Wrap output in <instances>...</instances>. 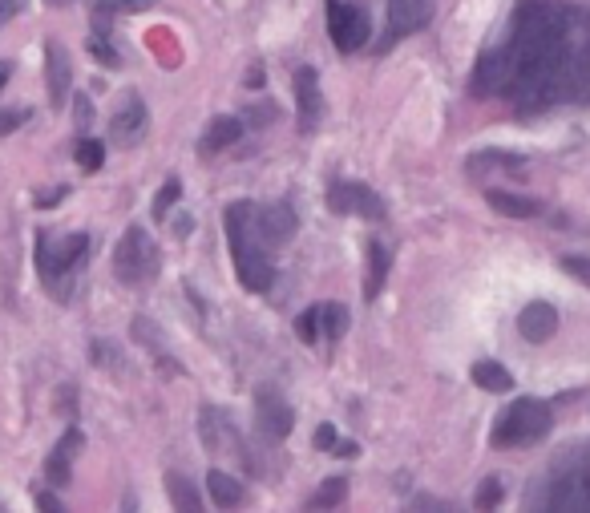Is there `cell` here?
<instances>
[{
  "mask_svg": "<svg viewBox=\"0 0 590 513\" xmlns=\"http://www.w3.org/2000/svg\"><path fill=\"white\" fill-rule=\"evenodd\" d=\"M255 202H231L223 211V227H227V243H231V259H235V271H239V283L247 291H267L271 287V255L263 251V239H259V227H255Z\"/></svg>",
  "mask_w": 590,
  "mask_h": 513,
  "instance_id": "obj_1",
  "label": "cell"
},
{
  "mask_svg": "<svg viewBox=\"0 0 590 513\" xmlns=\"http://www.w3.org/2000/svg\"><path fill=\"white\" fill-rule=\"evenodd\" d=\"M85 251H89V239H85V235H65L61 243H53L49 235H37V247H33V255H37V275H41V283L49 287L53 299H61V303L73 299L77 267H81Z\"/></svg>",
  "mask_w": 590,
  "mask_h": 513,
  "instance_id": "obj_2",
  "label": "cell"
},
{
  "mask_svg": "<svg viewBox=\"0 0 590 513\" xmlns=\"http://www.w3.org/2000/svg\"><path fill=\"white\" fill-rule=\"evenodd\" d=\"M546 509H562V513H586L590 509V441L570 449L546 485Z\"/></svg>",
  "mask_w": 590,
  "mask_h": 513,
  "instance_id": "obj_3",
  "label": "cell"
},
{
  "mask_svg": "<svg viewBox=\"0 0 590 513\" xmlns=\"http://www.w3.org/2000/svg\"><path fill=\"white\" fill-rule=\"evenodd\" d=\"M550 404L538 400V396H522L506 408V417L498 421L494 429V445L498 449H522V445H538L546 433H550Z\"/></svg>",
  "mask_w": 590,
  "mask_h": 513,
  "instance_id": "obj_4",
  "label": "cell"
},
{
  "mask_svg": "<svg viewBox=\"0 0 590 513\" xmlns=\"http://www.w3.org/2000/svg\"><path fill=\"white\" fill-rule=\"evenodd\" d=\"M114 275L126 287H146L158 275V243L142 227H130L122 235V243L114 251Z\"/></svg>",
  "mask_w": 590,
  "mask_h": 513,
  "instance_id": "obj_5",
  "label": "cell"
},
{
  "mask_svg": "<svg viewBox=\"0 0 590 513\" xmlns=\"http://www.w3.org/2000/svg\"><path fill=\"white\" fill-rule=\"evenodd\" d=\"M328 211L336 215H360V219H372L380 223L384 219V198L360 182H348V178H336L328 186Z\"/></svg>",
  "mask_w": 590,
  "mask_h": 513,
  "instance_id": "obj_6",
  "label": "cell"
},
{
  "mask_svg": "<svg viewBox=\"0 0 590 513\" xmlns=\"http://www.w3.org/2000/svg\"><path fill=\"white\" fill-rule=\"evenodd\" d=\"M291 425H295V413H291V404L283 400V392H275V388H259L255 392V433H259V441H283L287 433H291Z\"/></svg>",
  "mask_w": 590,
  "mask_h": 513,
  "instance_id": "obj_7",
  "label": "cell"
},
{
  "mask_svg": "<svg viewBox=\"0 0 590 513\" xmlns=\"http://www.w3.org/2000/svg\"><path fill=\"white\" fill-rule=\"evenodd\" d=\"M429 13H433V0H388V29L380 49H392L397 41L421 33L429 25Z\"/></svg>",
  "mask_w": 590,
  "mask_h": 513,
  "instance_id": "obj_8",
  "label": "cell"
},
{
  "mask_svg": "<svg viewBox=\"0 0 590 513\" xmlns=\"http://www.w3.org/2000/svg\"><path fill=\"white\" fill-rule=\"evenodd\" d=\"M328 33H332V45L340 53L364 49V41H368V17H364V9L332 0V5H328Z\"/></svg>",
  "mask_w": 590,
  "mask_h": 513,
  "instance_id": "obj_9",
  "label": "cell"
},
{
  "mask_svg": "<svg viewBox=\"0 0 590 513\" xmlns=\"http://www.w3.org/2000/svg\"><path fill=\"white\" fill-rule=\"evenodd\" d=\"M510 81H514V61H510V49L506 45L485 49L477 57V69H473V89L477 93L502 97V93H510Z\"/></svg>",
  "mask_w": 590,
  "mask_h": 513,
  "instance_id": "obj_10",
  "label": "cell"
},
{
  "mask_svg": "<svg viewBox=\"0 0 590 513\" xmlns=\"http://www.w3.org/2000/svg\"><path fill=\"white\" fill-rule=\"evenodd\" d=\"M295 114H300V126L312 134L324 122V89H320V73L312 65L295 69Z\"/></svg>",
  "mask_w": 590,
  "mask_h": 513,
  "instance_id": "obj_11",
  "label": "cell"
},
{
  "mask_svg": "<svg viewBox=\"0 0 590 513\" xmlns=\"http://www.w3.org/2000/svg\"><path fill=\"white\" fill-rule=\"evenodd\" d=\"M142 134H146V106H142V97L138 93H122L118 97V110L110 118V138L118 146H134Z\"/></svg>",
  "mask_w": 590,
  "mask_h": 513,
  "instance_id": "obj_12",
  "label": "cell"
},
{
  "mask_svg": "<svg viewBox=\"0 0 590 513\" xmlns=\"http://www.w3.org/2000/svg\"><path fill=\"white\" fill-rule=\"evenodd\" d=\"M518 332L530 340V344H546L554 332H558V307L546 303V299H534L522 307V316H518Z\"/></svg>",
  "mask_w": 590,
  "mask_h": 513,
  "instance_id": "obj_13",
  "label": "cell"
},
{
  "mask_svg": "<svg viewBox=\"0 0 590 513\" xmlns=\"http://www.w3.org/2000/svg\"><path fill=\"white\" fill-rule=\"evenodd\" d=\"M255 227H259L263 247H283L295 235V211L287 207V202H275V207L255 211Z\"/></svg>",
  "mask_w": 590,
  "mask_h": 513,
  "instance_id": "obj_14",
  "label": "cell"
},
{
  "mask_svg": "<svg viewBox=\"0 0 590 513\" xmlns=\"http://www.w3.org/2000/svg\"><path fill=\"white\" fill-rule=\"evenodd\" d=\"M81 445H85V433H81V429H65L61 445L45 457V481H49V485H69V465H73V457L81 453Z\"/></svg>",
  "mask_w": 590,
  "mask_h": 513,
  "instance_id": "obj_15",
  "label": "cell"
},
{
  "mask_svg": "<svg viewBox=\"0 0 590 513\" xmlns=\"http://www.w3.org/2000/svg\"><path fill=\"white\" fill-rule=\"evenodd\" d=\"M45 73H49V101H53L57 110H65L73 69H69V53H65L57 41H49V45H45Z\"/></svg>",
  "mask_w": 590,
  "mask_h": 513,
  "instance_id": "obj_16",
  "label": "cell"
},
{
  "mask_svg": "<svg viewBox=\"0 0 590 513\" xmlns=\"http://www.w3.org/2000/svg\"><path fill=\"white\" fill-rule=\"evenodd\" d=\"M469 178H489V174H514V170H526V158L518 154H502V150H481L465 162Z\"/></svg>",
  "mask_w": 590,
  "mask_h": 513,
  "instance_id": "obj_17",
  "label": "cell"
},
{
  "mask_svg": "<svg viewBox=\"0 0 590 513\" xmlns=\"http://www.w3.org/2000/svg\"><path fill=\"white\" fill-rule=\"evenodd\" d=\"M485 202L494 211H502L506 219H534L542 211L538 198H522V194H510V190H485Z\"/></svg>",
  "mask_w": 590,
  "mask_h": 513,
  "instance_id": "obj_18",
  "label": "cell"
},
{
  "mask_svg": "<svg viewBox=\"0 0 590 513\" xmlns=\"http://www.w3.org/2000/svg\"><path fill=\"white\" fill-rule=\"evenodd\" d=\"M207 493H211V501L219 509H239L243 505V481L231 477L227 469H211L207 473Z\"/></svg>",
  "mask_w": 590,
  "mask_h": 513,
  "instance_id": "obj_19",
  "label": "cell"
},
{
  "mask_svg": "<svg viewBox=\"0 0 590 513\" xmlns=\"http://www.w3.org/2000/svg\"><path fill=\"white\" fill-rule=\"evenodd\" d=\"M364 251H368V287H364V295L376 299L380 287H384V279H388V271H392V251L380 239H368Z\"/></svg>",
  "mask_w": 590,
  "mask_h": 513,
  "instance_id": "obj_20",
  "label": "cell"
},
{
  "mask_svg": "<svg viewBox=\"0 0 590 513\" xmlns=\"http://www.w3.org/2000/svg\"><path fill=\"white\" fill-rule=\"evenodd\" d=\"M316 332H320V340L336 344L348 332V307L344 303H316Z\"/></svg>",
  "mask_w": 590,
  "mask_h": 513,
  "instance_id": "obj_21",
  "label": "cell"
},
{
  "mask_svg": "<svg viewBox=\"0 0 590 513\" xmlns=\"http://www.w3.org/2000/svg\"><path fill=\"white\" fill-rule=\"evenodd\" d=\"M239 134H243V122H239V118H231V114L215 118V122H211V130H207V138H203V154H219V150L235 146V142H239Z\"/></svg>",
  "mask_w": 590,
  "mask_h": 513,
  "instance_id": "obj_22",
  "label": "cell"
},
{
  "mask_svg": "<svg viewBox=\"0 0 590 513\" xmlns=\"http://www.w3.org/2000/svg\"><path fill=\"white\" fill-rule=\"evenodd\" d=\"M473 384L485 388V392H510L514 388V376L498 360H477L473 364Z\"/></svg>",
  "mask_w": 590,
  "mask_h": 513,
  "instance_id": "obj_23",
  "label": "cell"
},
{
  "mask_svg": "<svg viewBox=\"0 0 590 513\" xmlns=\"http://www.w3.org/2000/svg\"><path fill=\"white\" fill-rule=\"evenodd\" d=\"M344 497H348V481H344V477H328V481L312 493L308 509H336V505H344Z\"/></svg>",
  "mask_w": 590,
  "mask_h": 513,
  "instance_id": "obj_24",
  "label": "cell"
},
{
  "mask_svg": "<svg viewBox=\"0 0 590 513\" xmlns=\"http://www.w3.org/2000/svg\"><path fill=\"white\" fill-rule=\"evenodd\" d=\"M166 489H170L174 509H199V489H194L182 473H166Z\"/></svg>",
  "mask_w": 590,
  "mask_h": 513,
  "instance_id": "obj_25",
  "label": "cell"
},
{
  "mask_svg": "<svg viewBox=\"0 0 590 513\" xmlns=\"http://www.w3.org/2000/svg\"><path fill=\"white\" fill-rule=\"evenodd\" d=\"M130 336H134V340H138L142 348H150V352L158 356V364L166 368V352H162V336H158V328H154L150 320H134V324H130Z\"/></svg>",
  "mask_w": 590,
  "mask_h": 513,
  "instance_id": "obj_26",
  "label": "cell"
},
{
  "mask_svg": "<svg viewBox=\"0 0 590 513\" xmlns=\"http://www.w3.org/2000/svg\"><path fill=\"white\" fill-rule=\"evenodd\" d=\"M73 158H77L81 170H102V162H106V146L97 142V138H85V142L73 146Z\"/></svg>",
  "mask_w": 590,
  "mask_h": 513,
  "instance_id": "obj_27",
  "label": "cell"
},
{
  "mask_svg": "<svg viewBox=\"0 0 590 513\" xmlns=\"http://www.w3.org/2000/svg\"><path fill=\"white\" fill-rule=\"evenodd\" d=\"M178 194H182V182H178V178H170V182L158 190V198H154V219H158V223H166V215L174 211Z\"/></svg>",
  "mask_w": 590,
  "mask_h": 513,
  "instance_id": "obj_28",
  "label": "cell"
},
{
  "mask_svg": "<svg viewBox=\"0 0 590 513\" xmlns=\"http://www.w3.org/2000/svg\"><path fill=\"white\" fill-rule=\"evenodd\" d=\"M473 505H477V509H498V505H502V481H498V477H485V481L477 485Z\"/></svg>",
  "mask_w": 590,
  "mask_h": 513,
  "instance_id": "obj_29",
  "label": "cell"
},
{
  "mask_svg": "<svg viewBox=\"0 0 590 513\" xmlns=\"http://www.w3.org/2000/svg\"><path fill=\"white\" fill-rule=\"evenodd\" d=\"M89 53H93L97 61H102L106 69H118V65H122V57L114 53V45H110L106 37H93V41H89Z\"/></svg>",
  "mask_w": 590,
  "mask_h": 513,
  "instance_id": "obj_30",
  "label": "cell"
},
{
  "mask_svg": "<svg viewBox=\"0 0 590 513\" xmlns=\"http://www.w3.org/2000/svg\"><path fill=\"white\" fill-rule=\"evenodd\" d=\"M295 336H300L304 344H320V332H316V307H308V312L295 320Z\"/></svg>",
  "mask_w": 590,
  "mask_h": 513,
  "instance_id": "obj_31",
  "label": "cell"
},
{
  "mask_svg": "<svg viewBox=\"0 0 590 513\" xmlns=\"http://www.w3.org/2000/svg\"><path fill=\"white\" fill-rule=\"evenodd\" d=\"M562 271L574 275V279H582V283L590 287V255H566V259H562Z\"/></svg>",
  "mask_w": 590,
  "mask_h": 513,
  "instance_id": "obj_32",
  "label": "cell"
},
{
  "mask_svg": "<svg viewBox=\"0 0 590 513\" xmlns=\"http://www.w3.org/2000/svg\"><path fill=\"white\" fill-rule=\"evenodd\" d=\"M93 364H110L114 372H122V356L106 340H93Z\"/></svg>",
  "mask_w": 590,
  "mask_h": 513,
  "instance_id": "obj_33",
  "label": "cell"
},
{
  "mask_svg": "<svg viewBox=\"0 0 590 513\" xmlns=\"http://www.w3.org/2000/svg\"><path fill=\"white\" fill-rule=\"evenodd\" d=\"M25 122H29V110H0V138L13 134V130H21Z\"/></svg>",
  "mask_w": 590,
  "mask_h": 513,
  "instance_id": "obj_34",
  "label": "cell"
},
{
  "mask_svg": "<svg viewBox=\"0 0 590 513\" xmlns=\"http://www.w3.org/2000/svg\"><path fill=\"white\" fill-rule=\"evenodd\" d=\"M275 122V106H251L247 110V126H271Z\"/></svg>",
  "mask_w": 590,
  "mask_h": 513,
  "instance_id": "obj_35",
  "label": "cell"
},
{
  "mask_svg": "<svg viewBox=\"0 0 590 513\" xmlns=\"http://www.w3.org/2000/svg\"><path fill=\"white\" fill-rule=\"evenodd\" d=\"M65 194H69V186H53V190H41V194H37V207H41V211H45V207H57V202H61Z\"/></svg>",
  "mask_w": 590,
  "mask_h": 513,
  "instance_id": "obj_36",
  "label": "cell"
},
{
  "mask_svg": "<svg viewBox=\"0 0 590 513\" xmlns=\"http://www.w3.org/2000/svg\"><path fill=\"white\" fill-rule=\"evenodd\" d=\"M25 5H29V0H0V25L13 21L17 13H25Z\"/></svg>",
  "mask_w": 590,
  "mask_h": 513,
  "instance_id": "obj_37",
  "label": "cell"
},
{
  "mask_svg": "<svg viewBox=\"0 0 590 513\" xmlns=\"http://www.w3.org/2000/svg\"><path fill=\"white\" fill-rule=\"evenodd\" d=\"M336 445H340V441H336V429H332V425H320V429H316V449L328 453V449H336Z\"/></svg>",
  "mask_w": 590,
  "mask_h": 513,
  "instance_id": "obj_38",
  "label": "cell"
},
{
  "mask_svg": "<svg viewBox=\"0 0 590 513\" xmlns=\"http://www.w3.org/2000/svg\"><path fill=\"white\" fill-rule=\"evenodd\" d=\"M73 106H77V126H89V122H93V106H89V97H73Z\"/></svg>",
  "mask_w": 590,
  "mask_h": 513,
  "instance_id": "obj_39",
  "label": "cell"
},
{
  "mask_svg": "<svg viewBox=\"0 0 590 513\" xmlns=\"http://www.w3.org/2000/svg\"><path fill=\"white\" fill-rule=\"evenodd\" d=\"M37 509H49V513H61L65 505H61V501H57L53 493H45V489H41V493H37Z\"/></svg>",
  "mask_w": 590,
  "mask_h": 513,
  "instance_id": "obj_40",
  "label": "cell"
},
{
  "mask_svg": "<svg viewBox=\"0 0 590 513\" xmlns=\"http://www.w3.org/2000/svg\"><path fill=\"white\" fill-rule=\"evenodd\" d=\"M247 85H251V89H259V85H263V73H259V65H251V73H247Z\"/></svg>",
  "mask_w": 590,
  "mask_h": 513,
  "instance_id": "obj_41",
  "label": "cell"
},
{
  "mask_svg": "<svg viewBox=\"0 0 590 513\" xmlns=\"http://www.w3.org/2000/svg\"><path fill=\"white\" fill-rule=\"evenodd\" d=\"M9 73H13V69H9V61H0V89L9 85Z\"/></svg>",
  "mask_w": 590,
  "mask_h": 513,
  "instance_id": "obj_42",
  "label": "cell"
},
{
  "mask_svg": "<svg viewBox=\"0 0 590 513\" xmlns=\"http://www.w3.org/2000/svg\"><path fill=\"white\" fill-rule=\"evenodd\" d=\"M49 5H53V9H61V5H69V0H49Z\"/></svg>",
  "mask_w": 590,
  "mask_h": 513,
  "instance_id": "obj_43",
  "label": "cell"
}]
</instances>
